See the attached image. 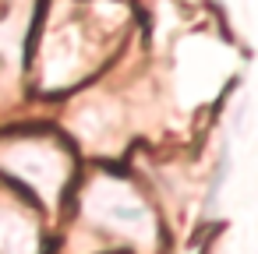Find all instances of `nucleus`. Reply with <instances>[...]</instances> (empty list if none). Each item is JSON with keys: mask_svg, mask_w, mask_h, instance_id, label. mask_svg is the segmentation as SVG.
Wrapping results in <instances>:
<instances>
[{"mask_svg": "<svg viewBox=\"0 0 258 254\" xmlns=\"http://www.w3.org/2000/svg\"><path fill=\"white\" fill-rule=\"evenodd\" d=\"M96 208H99V215H103L106 222H117V229L145 236L149 215H145L142 201H138L131 191H124L120 184H99V187H96Z\"/></svg>", "mask_w": 258, "mask_h": 254, "instance_id": "f257e3e1", "label": "nucleus"}, {"mask_svg": "<svg viewBox=\"0 0 258 254\" xmlns=\"http://www.w3.org/2000/svg\"><path fill=\"white\" fill-rule=\"evenodd\" d=\"M8 162L22 173V177H29L32 180V187L36 191H53L60 180H64V162H60V155L57 152H50V148H39V145H32V148H18V152H11L8 155Z\"/></svg>", "mask_w": 258, "mask_h": 254, "instance_id": "f03ea898", "label": "nucleus"}, {"mask_svg": "<svg viewBox=\"0 0 258 254\" xmlns=\"http://www.w3.org/2000/svg\"><path fill=\"white\" fill-rule=\"evenodd\" d=\"M0 250L4 254H32L36 250V236L25 219L0 215Z\"/></svg>", "mask_w": 258, "mask_h": 254, "instance_id": "7ed1b4c3", "label": "nucleus"}]
</instances>
